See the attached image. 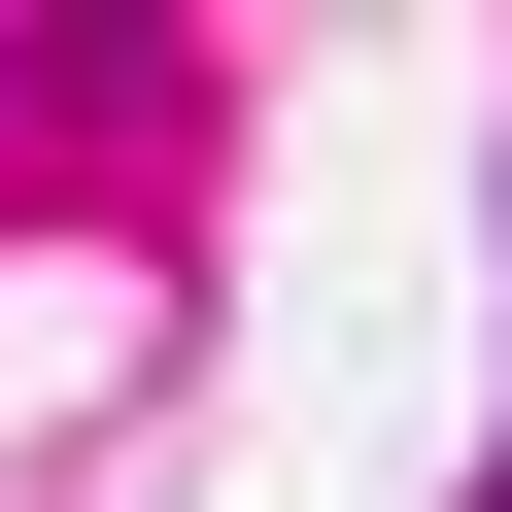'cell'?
Returning <instances> with one entry per match:
<instances>
[{
  "label": "cell",
  "instance_id": "6da1fadb",
  "mask_svg": "<svg viewBox=\"0 0 512 512\" xmlns=\"http://www.w3.org/2000/svg\"><path fill=\"white\" fill-rule=\"evenodd\" d=\"M478 512H512V478H478Z\"/></svg>",
  "mask_w": 512,
  "mask_h": 512
}]
</instances>
